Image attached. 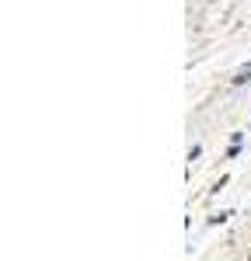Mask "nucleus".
I'll list each match as a JSON object with an SVG mask.
<instances>
[{"label": "nucleus", "instance_id": "f257e3e1", "mask_svg": "<svg viewBox=\"0 0 251 261\" xmlns=\"http://www.w3.org/2000/svg\"><path fill=\"white\" fill-rule=\"evenodd\" d=\"M244 81H251V66H241L237 77H234V84H244Z\"/></svg>", "mask_w": 251, "mask_h": 261}]
</instances>
